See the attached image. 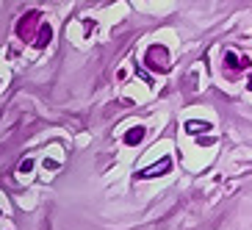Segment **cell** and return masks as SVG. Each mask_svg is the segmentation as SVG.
Returning <instances> with one entry per match:
<instances>
[{
  "label": "cell",
  "mask_w": 252,
  "mask_h": 230,
  "mask_svg": "<svg viewBox=\"0 0 252 230\" xmlns=\"http://www.w3.org/2000/svg\"><path fill=\"white\" fill-rule=\"evenodd\" d=\"M186 131H189V133H208V131H211V125H208V122H197V119H191V122H186Z\"/></svg>",
  "instance_id": "5b68a950"
},
{
  "label": "cell",
  "mask_w": 252,
  "mask_h": 230,
  "mask_svg": "<svg viewBox=\"0 0 252 230\" xmlns=\"http://www.w3.org/2000/svg\"><path fill=\"white\" fill-rule=\"evenodd\" d=\"M147 67L150 69H156V72H169L172 67V61H169V50L163 45H150L147 47Z\"/></svg>",
  "instance_id": "7a4b0ae2"
},
{
  "label": "cell",
  "mask_w": 252,
  "mask_h": 230,
  "mask_svg": "<svg viewBox=\"0 0 252 230\" xmlns=\"http://www.w3.org/2000/svg\"><path fill=\"white\" fill-rule=\"evenodd\" d=\"M31 166H33V161H31V158H28V161H25V164H23V166H20V172H28V169H31Z\"/></svg>",
  "instance_id": "ba28073f"
},
{
  "label": "cell",
  "mask_w": 252,
  "mask_h": 230,
  "mask_svg": "<svg viewBox=\"0 0 252 230\" xmlns=\"http://www.w3.org/2000/svg\"><path fill=\"white\" fill-rule=\"evenodd\" d=\"M224 64H227L230 69H236V72H238V69H250V59H247V56H244V59H238L233 50L224 53Z\"/></svg>",
  "instance_id": "277c9868"
},
{
  "label": "cell",
  "mask_w": 252,
  "mask_h": 230,
  "mask_svg": "<svg viewBox=\"0 0 252 230\" xmlns=\"http://www.w3.org/2000/svg\"><path fill=\"white\" fill-rule=\"evenodd\" d=\"M50 36H53L50 25H42V28H39V36H36V42H33V45H36V47H45L47 42H50Z\"/></svg>",
  "instance_id": "52a82bcc"
},
{
  "label": "cell",
  "mask_w": 252,
  "mask_h": 230,
  "mask_svg": "<svg viewBox=\"0 0 252 230\" xmlns=\"http://www.w3.org/2000/svg\"><path fill=\"white\" fill-rule=\"evenodd\" d=\"M172 161L169 158H161L158 164H153V166H147V169H141L139 172V178H156V175H163V172H169Z\"/></svg>",
  "instance_id": "3957f363"
},
{
  "label": "cell",
  "mask_w": 252,
  "mask_h": 230,
  "mask_svg": "<svg viewBox=\"0 0 252 230\" xmlns=\"http://www.w3.org/2000/svg\"><path fill=\"white\" fill-rule=\"evenodd\" d=\"M42 11H28V14L23 17V20H20V23H17V36L23 39V42H31V39H33V42H36V28H42Z\"/></svg>",
  "instance_id": "6da1fadb"
},
{
  "label": "cell",
  "mask_w": 252,
  "mask_h": 230,
  "mask_svg": "<svg viewBox=\"0 0 252 230\" xmlns=\"http://www.w3.org/2000/svg\"><path fill=\"white\" fill-rule=\"evenodd\" d=\"M247 86H250V89H252V78H250V83H247Z\"/></svg>",
  "instance_id": "9c48e42d"
},
{
  "label": "cell",
  "mask_w": 252,
  "mask_h": 230,
  "mask_svg": "<svg viewBox=\"0 0 252 230\" xmlns=\"http://www.w3.org/2000/svg\"><path fill=\"white\" fill-rule=\"evenodd\" d=\"M141 139H144V128H130L125 133V144H139Z\"/></svg>",
  "instance_id": "8992f818"
}]
</instances>
